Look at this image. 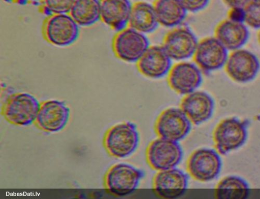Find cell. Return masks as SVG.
<instances>
[{
	"label": "cell",
	"mask_w": 260,
	"mask_h": 199,
	"mask_svg": "<svg viewBox=\"0 0 260 199\" xmlns=\"http://www.w3.org/2000/svg\"><path fill=\"white\" fill-rule=\"evenodd\" d=\"M140 143L137 125L130 122L117 124L106 132L104 147L110 156L118 159L127 158L136 151Z\"/></svg>",
	"instance_id": "obj_1"
},
{
	"label": "cell",
	"mask_w": 260,
	"mask_h": 199,
	"mask_svg": "<svg viewBox=\"0 0 260 199\" xmlns=\"http://www.w3.org/2000/svg\"><path fill=\"white\" fill-rule=\"evenodd\" d=\"M79 26L69 14H53L47 16L43 21V38L54 46L68 47L78 39Z\"/></svg>",
	"instance_id": "obj_2"
},
{
	"label": "cell",
	"mask_w": 260,
	"mask_h": 199,
	"mask_svg": "<svg viewBox=\"0 0 260 199\" xmlns=\"http://www.w3.org/2000/svg\"><path fill=\"white\" fill-rule=\"evenodd\" d=\"M40 105L37 98L29 93H15L4 104L2 114L10 123L26 126L35 122Z\"/></svg>",
	"instance_id": "obj_3"
},
{
	"label": "cell",
	"mask_w": 260,
	"mask_h": 199,
	"mask_svg": "<svg viewBox=\"0 0 260 199\" xmlns=\"http://www.w3.org/2000/svg\"><path fill=\"white\" fill-rule=\"evenodd\" d=\"M149 46L146 35L129 27L117 32L112 42L115 55L127 63H137Z\"/></svg>",
	"instance_id": "obj_4"
},
{
	"label": "cell",
	"mask_w": 260,
	"mask_h": 199,
	"mask_svg": "<svg viewBox=\"0 0 260 199\" xmlns=\"http://www.w3.org/2000/svg\"><path fill=\"white\" fill-rule=\"evenodd\" d=\"M247 124L239 119H224L214 128L213 140L216 151L221 155L241 147L247 139Z\"/></svg>",
	"instance_id": "obj_5"
},
{
	"label": "cell",
	"mask_w": 260,
	"mask_h": 199,
	"mask_svg": "<svg viewBox=\"0 0 260 199\" xmlns=\"http://www.w3.org/2000/svg\"><path fill=\"white\" fill-rule=\"evenodd\" d=\"M145 176L144 172L126 163L112 167L104 177L106 188L114 194L124 196L133 192Z\"/></svg>",
	"instance_id": "obj_6"
},
{
	"label": "cell",
	"mask_w": 260,
	"mask_h": 199,
	"mask_svg": "<svg viewBox=\"0 0 260 199\" xmlns=\"http://www.w3.org/2000/svg\"><path fill=\"white\" fill-rule=\"evenodd\" d=\"M222 166L220 154L216 150L201 148L194 151L189 157L187 171L191 178L200 182H209L215 179Z\"/></svg>",
	"instance_id": "obj_7"
},
{
	"label": "cell",
	"mask_w": 260,
	"mask_h": 199,
	"mask_svg": "<svg viewBox=\"0 0 260 199\" xmlns=\"http://www.w3.org/2000/svg\"><path fill=\"white\" fill-rule=\"evenodd\" d=\"M183 157V149L179 142L160 138L151 142L146 152L148 164L157 172L177 168Z\"/></svg>",
	"instance_id": "obj_8"
},
{
	"label": "cell",
	"mask_w": 260,
	"mask_h": 199,
	"mask_svg": "<svg viewBox=\"0 0 260 199\" xmlns=\"http://www.w3.org/2000/svg\"><path fill=\"white\" fill-rule=\"evenodd\" d=\"M191 124L180 108L172 107L160 114L155 129L159 138L179 142L189 135Z\"/></svg>",
	"instance_id": "obj_9"
},
{
	"label": "cell",
	"mask_w": 260,
	"mask_h": 199,
	"mask_svg": "<svg viewBox=\"0 0 260 199\" xmlns=\"http://www.w3.org/2000/svg\"><path fill=\"white\" fill-rule=\"evenodd\" d=\"M203 79V72L198 66L186 60L173 64L167 75L168 83L171 89L184 96L197 91Z\"/></svg>",
	"instance_id": "obj_10"
},
{
	"label": "cell",
	"mask_w": 260,
	"mask_h": 199,
	"mask_svg": "<svg viewBox=\"0 0 260 199\" xmlns=\"http://www.w3.org/2000/svg\"><path fill=\"white\" fill-rule=\"evenodd\" d=\"M199 40L187 26L172 28L164 37L162 46L173 60H186L192 57Z\"/></svg>",
	"instance_id": "obj_11"
},
{
	"label": "cell",
	"mask_w": 260,
	"mask_h": 199,
	"mask_svg": "<svg viewBox=\"0 0 260 199\" xmlns=\"http://www.w3.org/2000/svg\"><path fill=\"white\" fill-rule=\"evenodd\" d=\"M224 69L231 80L244 83L255 78L260 69V63L253 53L241 48L231 51Z\"/></svg>",
	"instance_id": "obj_12"
},
{
	"label": "cell",
	"mask_w": 260,
	"mask_h": 199,
	"mask_svg": "<svg viewBox=\"0 0 260 199\" xmlns=\"http://www.w3.org/2000/svg\"><path fill=\"white\" fill-rule=\"evenodd\" d=\"M228 55V50L217 39L207 37L199 41L192 58L203 73L207 74L224 68Z\"/></svg>",
	"instance_id": "obj_13"
},
{
	"label": "cell",
	"mask_w": 260,
	"mask_h": 199,
	"mask_svg": "<svg viewBox=\"0 0 260 199\" xmlns=\"http://www.w3.org/2000/svg\"><path fill=\"white\" fill-rule=\"evenodd\" d=\"M70 117V109L64 102L48 100L41 103L34 123L43 131L56 132L67 126Z\"/></svg>",
	"instance_id": "obj_14"
},
{
	"label": "cell",
	"mask_w": 260,
	"mask_h": 199,
	"mask_svg": "<svg viewBox=\"0 0 260 199\" xmlns=\"http://www.w3.org/2000/svg\"><path fill=\"white\" fill-rule=\"evenodd\" d=\"M172 60L162 45L150 46L136 63L137 68L147 78L161 79L168 75Z\"/></svg>",
	"instance_id": "obj_15"
},
{
	"label": "cell",
	"mask_w": 260,
	"mask_h": 199,
	"mask_svg": "<svg viewBox=\"0 0 260 199\" xmlns=\"http://www.w3.org/2000/svg\"><path fill=\"white\" fill-rule=\"evenodd\" d=\"M188 182L187 174L175 168L158 172L153 180V188L160 197L175 198L185 192Z\"/></svg>",
	"instance_id": "obj_16"
},
{
	"label": "cell",
	"mask_w": 260,
	"mask_h": 199,
	"mask_svg": "<svg viewBox=\"0 0 260 199\" xmlns=\"http://www.w3.org/2000/svg\"><path fill=\"white\" fill-rule=\"evenodd\" d=\"M180 108L192 124L198 125L211 118L214 112V102L206 92L197 90L183 97Z\"/></svg>",
	"instance_id": "obj_17"
},
{
	"label": "cell",
	"mask_w": 260,
	"mask_h": 199,
	"mask_svg": "<svg viewBox=\"0 0 260 199\" xmlns=\"http://www.w3.org/2000/svg\"><path fill=\"white\" fill-rule=\"evenodd\" d=\"M214 37L217 39L228 51L241 49L248 40L249 32L243 22L222 20L214 28Z\"/></svg>",
	"instance_id": "obj_18"
},
{
	"label": "cell",
	"mask_w": 260,
	"mask_h": 199,
	"mask_svg": "<svg viewBox=\"0 0 260 199\" xmlns=\"http://www.w3.org/2000/svg\"><path fill=\"white\" fill-rule=\"evenodd\" d=\"M101 20L118 32L128 26L133 4L129 0H101Z\"/></svg>",
	"instance_id": "obj_19"
},
{
	"label": "cell",
	"mask_w": 260,
	"mask_h": 199,
	"mask_svg": "<svg viewBox=\"0 0 260 199\" xmlns=\"http://www.w3.org/2000/svg\"><path fill=\"white\" fill-rule=\"evenodd\" d=\"M159 25L153 5L141 1L133 4L128 27L146 35L154 32Z\"/></svg>",
	"instance_id": "obj_20"
},
{
	"label": "cell",
	"mask_w": 260,
	"mask_h": 199,
	"mask_svg": "<svg viewBox=\"0 0 260 199\" xmlns=\"http://www.w3.org/2000/svg\"><path fill=\"white\" fill-rule=\"evenodd\" d=\"M159 25L166 28L180 26L187 11L179 0H155L153 4Z\"/></svg>",
	"instance_id": "obj_21"
},
{
	"label": "cell",
	"mask_w": 260,
	"mask_h": 199,
	"mask_svg": "<svg viewBox=\"0 0 260 199\" xmlns=\"http://www.w3.org/2000/svg\"><path fill=\"white\" fill-rule=\"evenodd\" d=\"M69 14L79 26L90 27L101 20L99 0H75Z\"/></svg>",
	"instance_id": "obj_22"
},
{
	"label": "cell",
	"mask_w": 260,
	"mask_h": 199,
	"mask_svg": "<svg viewBox=\"0 0 260 199\" xmlns=\"http://www.w3.org/2000/svg\"><path fill=\"white\" fill-rule=\"evenodd\" d=\"M247 183L239 177L231 176L221 180L216 186L214 195L219 199H244L249 194Z\"/></svg>",
	"instance_id": "obj_23"
},
{
	"label": "cell",
	"mask_w": 260,
	"mask_h": 199,
	"mask_svg": "<svg viewBox=\"0 0 260 199\" xmlns=\"http://www.w3.org/2000/svg\"><path fill=\"white\" fill-rule=\"evenodd\" d=\"M75 0H43L40 11L47 16L58 14H69Z\"/></svg>",
	"instance_id": "obj_24"
},
{
	"label": "cell",
	"mask_w": 260,
	"mask_h": 199,
	"mask_svg": "<svg viewBox=\"0 0 260 199\" xmlns=\"http://www.w3.org/2000/svg\"><path fill=\"white\" fill-rule=\"evenodd\" d=\"M244 23L253 29H260V0H250L243 8Z\"/></svg>",
	"instance_id": "obj_25"
},
{
	"label": "cell",
	"mask_w": 260,
	"mask_h": 199,
	"mask_svg": "<svg viewBox=\"0 0 260 199\" xmlns=\"http://www.w3.org/2000/svg\"><path fill=\"white\" fill-rule=\"evenodd\" d=\"M186 10L191 13H197L204 10L210 0H179Z\"/></svg>",
	"instance_id": "obj_26"
},
{
	"label": "cell",
	"mask_w": 260,
	"mask_h": 199,
	"mask_svg": "<svg viewBox=\"0 0 260 199\" xmlns=\"http://www.w3.org/2000/svg\"><path fill=\"white\" fill-rule=\"evenodd\" d=\"M227 18L232 20L243 22L244 21V11L243 8H231L228 14Z\"/></svg>",
	"instance_id": "obj_27"
},
{
	"label": "cell",
	"mask_w": 260,
	"mask_h": 199,
	"mask_svg": "<svg viewBox=\"0 0 260 199\" xmlns=\"http://www.w3.org/2000/svg\"><path fill=\"white\" fill-rule=\"evenodd\" d=\"M229 8H244L250 0H222Z\"/></svg>",
	"instance_id": "obj_28"
},
{
	"label": "cell",
	"mask_w": 260,
	"mask_h": 199,
	"mask_svg": "<svg viewBox=\"0 0 260 199\" xmlns=\"http://www.w3.org/2000/svg\"><path fill=\"white\" fill-rule=\"evenodd\" d=\"M257 42L260 46V29H259L258 31L257 34Z\"/></svg>",
	"instance_id": "obj_29"
},
{
	"label": "cell",
	"mask_w": 260,
	"mask_h": 199,
	"mask_svg": "<svg viewBox=\"0 0 260 199\" xmlns=\"http://www.w3.org/2000/svg\"><path fill=\"white\" fill-rule=\"evenodd\" d=\"M30 1L35 2H40L42 3L43 0H30Z\"/></svg>",
	"instance_id": "obj_30"
}]
</instances>
